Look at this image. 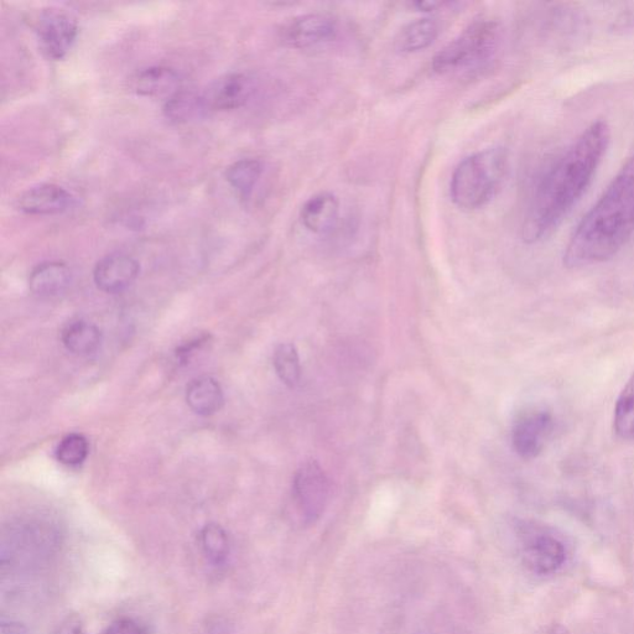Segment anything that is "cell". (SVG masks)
<instances>
[{
  "label": "cell",
  "instance_id": "obj_10",
  "mask_svg": "<svg viewBox=\"0 0 634 634\" xmlns=\"http://www.w3.org/2000/svg\"><path fill=\"white\" fill-rule=\"evenodd\" d=\"M337 31V20L331 15L306 14L285 25L282 39L290 48L311 49L330 43L336 38Z\"/></svg>",
  "mask_w": 634,
  "mask_h": 634
},
{
  "label": "cell",
  "instance_id": "obj_12",
  "mask_svg": "<svg viewBox=\"0 0 634 634\" xmlns=\"http://www.w3.org/2000/svg\"><path fill=\"white\" fill-rule=\"evenodd\" d=\"M139 263L128 254L112 253L97 263L93 279L97 288L108 294L122 293L139 275Z\"/></svg>",
  "mask_w": 634,
  "mask_h": 634
},
{
  "label": "cell",
  "instance_id": "obj_18",
  "mask_svg": "<svg viewBox=\"0 0 634 634\" xmlns=\"http://www.w3.org/2000/svg\"><path fill=\"white\" fill-rule=\"evenodd\" d=\"M439 31V24L434 19L415 20L399 31L396 49L403 54L419 53L434 44Z\"/></svg>",
  "mask_w": 634,
  "mask_h": 634
},
{
  "label": "cell",
  "instance_id": "obj_24",
  "mask_svg": "<svg viewBox=\"0 0 634 634\" xmlns=\"http://www.w3.org/2000/svg\"><path fill=\"white\" fill-rule=\"evenodd\" d=\"M273 363L280 381L285 386L294 388L298 386L301 377V366L298 351L294 345L283 344L274 352Z\"/></svg>",
  "mask_w": 634,
  "mask_h": 634
},
{
  "label": "cell",
  "instance_id": "obj_13",
  "mask_svg": "<svg viewBox=\"0 0 634 634\" xmlns=\"http://www.w3.org/2000/svg\"><path fill=\"white\" fill-rule=\"evenodd\" d=\"M72 197L64 187L40 184L24 191L18 199V209L28 215H59L70 209Z\"/></svg>",
  "mask_w": 634,
  "mask_h": 634
},
{
  "label": "cell",
  "instance_id": "obj_19",
  "mask_svg": "<svg viewBox=\"0 0 634 634\" xmlns=\"http://www.w3.org/2000/svg\"><path fill=\"white\" fill-rule=\"evenodd\" d=\"M61 339L67 351L76 356H90L102 344L100 329L92 322L85 320L74 321L67 325L62 331Z\"/></svg>",
  "mask_w": 634,
  "mask_h": 634
},
{
  "label": "cell",
  "instance_id": "obj_8",
  "mask_svg": "<svg viewBox=\"0 0 634 634\" xmlns=\"http://www.w3.org/2000/svg\"><path fill=\"white\" fill-rule=\"evenodd\" d=\"M35 33L41 51L51 60H61L74 45L79 27L70 13L64 9L41 10L35 23Z\"/></svg>",
  "mask_w": 634,
  "mask_h": 634
},
{
  "label": "cell",
  "instance_id": "obj_17",
  "mask_svg": "<svg viewBox=\"0 0 634 634\" xmlns=\"http://www.w3.org/2000/svg\"><path fill=\"white\" fill-rule=\"evenodd\" d=\"M186 402L196 414L209 415L220 412L225 396L221 384L211 377L194 379L186 389Z\"/></svg>",
  "mask_w": 634,
  "mask_h": 634
},
{
  "label": "cell",
  "instance_id": "obj_1",
  "mask_svg": "<svg viewBox=\"0 0 634 634\" xmlns=\"http://www.w3.org/2000/svg\"><path fill=\"white\" fill-rule=\"evenodd\" d=\"M605 121H596L544 171L530 194L522 225L524 242L553 235L584 196L610 144Z\"/></svg>",
  "mask_w": 634,
  "mask_h": 634
},
{
  "label": "cell",
  "instance_id": "obj_22",
  "mask_svg": "<svg viewBox=\"0 0 634 634\" xmlns=\"http://www.w3.org/2000/svg\"><path fill=\"white\" fill-rule=\"evenodd\" d=\"M164 112L170 121L187 123L205 114L201 93L179 91L165 103Z\"/></svg>",
  "mask_w": 634,
  "mask_h": 634
},
{
  "label": "cell",
  "instance_id": "obj_30",
  "mask_svg": "<svg viewBox=\"0 0 634 634\" xmlns=\"http://www.w3.org/2000/svg\"><path fill=\"white\" fill-rule=\"evenodd\" d=\"M543 634H571L565 627L560 625H552L544 631Z\"/></svg>",
  "mask_w": 634,
  "mask_h": 634
},
{
  "label": "cell",
  "instance_id": "obj_4",
  "mask_svg": "<svg viewBox=\"0 0 634 634\" xmlns=\"http://www.w3.org/2000/svg\"><path fill=\"white\" fill-rule=\"evenodd\" d=\"M501 45L500 25L492 20H481L462 31L434 57L436 74L449 75L477 69L495 59Z\"/></svg>",
  "mask_w": 634,
  "mask_h": 634
},
{
  "label": "cell",
  "instance_id": "obj_15",
  "mask_svg": "<svg viewBox=\"0 0 634 634\" xmlns=\"http://www.w3.org/2000/svg\"><path fill=\"white\" fill-rule=\"evenodd\" d=\"M340 205L336 196L329 192L311 197L300 212L301 223L315 235H329L339 222Z\"/></svg>",
  "mask_w": 634,
  "mask_h": 634
},
{
  "label": "cell",
  "instance_id": "obj_11",
  "mask_svg": "<svg viewBox=\"0 0 634 634\" xmlns=\"http://www.w3.org/2000/svg\"><path fill=\"white\" fill-rule=\"evenodd\" d=\"M254 92L251 77L238 74H227L218 77L201 93L207 112L232 111L246 105Z\"/></svg>",
  "mask_w": 634,
  "mask_h": 634
},
{
  "label": "cell",
  "instance_id": "obj_28",
  "mask_svg": "<svg viewBox=\"0 0 634 634\" xmlns=\"http://www.w3.org/2000/svg\"><path fill=\"white\" fill-rule=\"evenodd\" d=\"M2 634H29L27 628L14 621H2Z\"/></svg>",
  "mask_w": 634,
  "mask_h": 634
},
{
  "label": "cell",
  "instance_id": "obj_26",
  "mask_svg": "<svg viewBox=\"0 0 634 634\" xmlns=\"http://www.w3.org/2000/svg\"><path fill=\"white\" fill-rule=\"evenodd\" d=\"M103 634H145V631L137 621L124 617L113 621Z\"/></svg>",
  "mask_w": 634,
  "mask_h": 634
},
{
  "label": "cell",
  "instance_id": "obj_23",
  "mask_svg": "<svg viewBox=\"0 0 634 634\" xmlns=\"http://www.w3.org/2000/svg\"><path fill=\"white\" fill-rule=\"evenodd\" d=\"M613 425L623 440H634V374L617 399Z\"/></svg>",
  "mask_w": 634,
  "mask_h": 634
},
{
  "label": "cell",
  "instance_id": "obj_16",
  "mask_svg": "<svg viewBox=\"0 0 634 634\" xmlns=\"http://www.w3.org/2000/svg\"><path fill=\"white\" fill-rule=\"evenodd\" d=\"M72 282L69 265L62 262H46L38 265L29 278L31 293L39 298H54L65 293Z\"/></svg>",
  "mask_w": 634,
  "mask_h": 634
},
{
  "label": "cell",
  "instance_id": "obj_21",
  "mask_svg": "<svg viewBox=\"0 0 634 634\" xmlns=\"http://www.w3.org/2000/svg\"><path fill=\"white\" fill-rule=\"evenodd\" d=\"M262 173L263 165L261 161L242 159L228 166L226 179L239 196L243 197V199H248L258 180L261 179Z\"/></svg>",
  "mask_w": 634,
  "mask_h": 634
},
{
  "label": "cell",
  "instance_id": "obj_5",
  "mask_svg": "<svg viewBox=\"0 0 634 634\" xmlns=\"http://www.w3.org/2000/svg\"><path fill=\"white\" fill-rule=\"evenodd\" d=\"M59 533L49 523L35 521L20 522L4 534L2 543V565L39 566L56 552Z\"/></svg>",
  "mask_w": 634,
  "mask_h": 634
},
{
  "label": "cell",
  "instance_id": "obj_25",
  "mask_svg": "<svg viewBox=\"0 0 634 634\" xmlns=\"http://www.w3.org/2000/svg\"><path fill=\"white\" fill-rule=\"evenodd\" d=\"M88 451L90 448L85 436L71 434L57 446L56 457L62 465L77 466L87 459Z\"/></svg>",
  "mask_w": 634,
  "mask_h": 634
},
{
  "label": "cell",
  "instance_id": "obj_14",
  "mask_svg": "<svg viewBox=\"0 0 634 634\" xmlns=\"http://www.w3.org/2000/svg\"><path fill=\"white\" fill-rule=\"evenodd\" d=\"M128 87L129 91L138 96L168 97V100L181 91L178 72L163 66L148 67L135 72L129 77Z\"/></svg>",
  "mask_w": 634,
  "mask_h": 634
},
{
  "label": "cell",
  "instance_id": "obj_9",
  "mask_svg": "<svg viewBox=\"0 0 634 634\" xmlns=\"http://www.w3.org/2000/svg\"><path fill=\"white\" fill-rule=\"evenodd\" d=\"M554 418L547 409H532L523 413L514 423L512 445L518 456L533 460L542 454L553 435Z\"/></svg>",
  "mask_w": 634,
  "mask_h": 634
},
{
  "label": "cell",
  "instance_id": "obj_27",
  "mask_svg": "<svg viewBox=\"0 0 634 634\" xmlns=\"http://www.w3.org/2000/svg\"><path fill=\"white\" fill-rule=\"evenodd\" d=\"M54 634H86L82 623L77 618H67L56 628Z\"/></svg>",
  "mask_w": 634,
  "mask_h": 634
},
{
  "label": "cell",
  "instance_id": "obj_20",
  "mask_svg": "<svg viewBox=\"0 0 634 634\" xmlns=\"http://www.w3.org/2000/svg\"><path fill=\"white\" fill-rule=\"evenodd\" d=\"M200 548L207 563L213 568H222L231 555L230 538L225 529L218 524H207L199 537Z\"/></svg>",
  "mask_w": 634,
  "mask_h": 634
},
{
  "label": "cell",
  "instance_id": "obj_3",
  "mask_svg": "<svg viewBox=\"0 0 634 634\" xmlns=\"http://www.w3.org/2000/svg\"><path fill=\"white\" fill-rule=\"evenodd\" d=\"M508 157L502 148L470 155L456 166L450 183L451 199L462 210L486 206L497 195L506 178Z\"/></svg>",
  "mask_w": 634,
  "mask_h": 634
},
{
  "label": "cell",
  "instance_id": "obj_6",
  "mask_svg": "<svg viewBox=\"0 0 634 634\" xmlns=\"http://www.w3.org/2000/svg\"><path fill=\"white\" fill-rule=\"evenodd\" d=\"M517 537L519 555L530 573L552 575L563 568L566 560L565 544L552 530L533 523H521Z\"/></svg>",
  "mask_w": 634,
  "mask_h": 634
},
{
  "label": "cell",
  "instance_id": "obj_2",
  "mask_svg": "<svg viewBox=\"0 0 634 634\" xmlns=\"http://www.w3.org/2000/svg\"><path fill=\"white\" fill-rule=\"evenodd\" d=\"M634 235V155L627 160L571 236L564 254L569 268L615 257Z\"/></svg>",
  "mask_w": 634,
  "mask_h": 634
},
{
  "label": "cell",
  "instance_id": "obj_29",
  "mask_svg": "<svg viewBox=\"0 0 634 634\" xmlns=\"http://www.w3.org/2000/svg\"><path fill=\"white\" fill-rule=\"evenodd\" d=\"M414 7H417L418 9H422L424 10V12H429V10H434L438 7H441V5H443V3H435V2H431V3H426V2H419V3H415L413 4Z\"/></svg>",
  "mask_w": 634,
  "mask_h": 634
},
{
  "label": "cell",
  "instance_id": "obj_7",
  "mask_svg": "<svg viewBox=\"0 0 634 634\" xmlns=\"http://www.w3.org/2000/svg\"><path fill=\"white\" fill-rule=\"evenodd\" d=\"M330 496V481L316 461H306L296 471L293 498L301 519L313 524L322 516Z\"/></svg>",
  "mask_w": 634,
  "mask_h": 634
}]
</instances>
